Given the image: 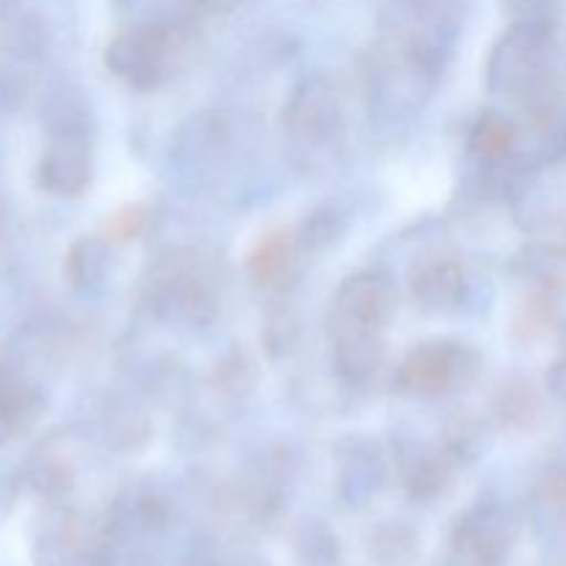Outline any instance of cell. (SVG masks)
Here are the masks:
<instances>
[{
  "label": "cell",
  "mask_w": 566,
  "mask_h": 566,
  "mask_svg": "<svg viewBox=\"0 0 566 566\" xmlns=\"http://www.w3.org/2000/svg\"><path fill=\"white\" fill-rule=\"evenodd\" d=\"M108 66L133 86H155L169 75L171 36L158 25L125 33L108 48Z\"/></svg>",
  "instance_id": "obj_1"
},
{
  "label": "cell",
  "mask_w": 566,
  "mask_h": 566,
  "mask_svg": "<svg viewBox=\"0 0 566 566\" xmlns=\"http://www.w3.org/2000/svg\"><path fill=\"white\" fill-rule=\"evenodd\" d=\"M473 374L468 365V352L451 343H426L407 354L398 370V381L403 390L415 396H442L462 385V379Z\"/></svg>",
  "instance_id": "obj_2"
},
{
  "label": "cell",
  "mask_w": 566,
  "mask_h": 566,
  "mask_svg": "<svg viewBox=\"0 0 566 566\" xmlns=\"http://www.w3.org/2000/svg\"><path fill=\"white\" fill-rule=\"evenodd\" d=\"M285 127L304 147L332 142L340 130V105L329 83L321 77L298 83L285 105Z\"/></svg>",
  "instance_id": "obj_3"
},
{
  "label": "cell",
  "mask_w": 566,
  "mask_h": 566,
  "mask_svg": "<svg viewBox=\"0 0 566 566\" xmlns=\"http://www.w3.org/2000/svg\"><path fill=\"white\" fill-rule=\"evenodd\" d=\"M396 313V287L381 271H365L343 282L337 293V315L354 332H379Z\"/></svg>",
  "instance_id": "obj_4"
},
{
  "label": "cell",
  "mask_w": 566,
  "mask_h": 566,
  "mask_svg": "<svg viewBox=\"0 0 566 566\" xmlns=\"http://www.w3.org/2000/svg\"><path fill=\"white\" fill-rule=\"evenodd\" d=\"M539 50H542V25H523L514 28L490 61V83L492 88L503 92H531L539 72Z\"/></svg>",
  "instance_id": "obj_5"
},
{
  "label": "cell",
  "mask_w": 566,
  "mask_h": 566,
  "mask_svg": "<svg viewBox=\"0 0 566 566\" xmlns=\"http://www.w3.org/2000/svg\"><path fill=\"white\" fill-rule=\"evenodd\" d=\"M155 298H158V310L164 318L182 321V324H205L213 318V291L205 285L202 276L182 269V263H175L158 276Z\"/></svg>",
  "instance_id": "obj_6"
},
{
  "label": "cell",
  "mask_w": 566,
  "mask_h": 566,
  "mask_svg": "<svg viewBox=\"0 0 566 566\" xmlns=\"http://www.w3.org/2000/svg\"><path fill=\"white\" fill-rule=\"evenodd\" d=\"M39 182L44 191L59 197H77L86 191L92 182V158L81 136L75 133L55 136L39 160Z\"/></svg>",
  "instance_id": "obj_7"
},
{
  "label": "cell",
  "mask_w": 566,
  "mask_h": 566,
  "mask_svg": "<svg viewBox=\"0 0 566 566\" xmlns=\"http://www.w3.org/2000/svg\"><path fill=\"white\" fill-rule=\"evenodd\" d=\"M412 296L429 310H448L459 302L464 291V271L457 258L434 252L420 258L409 271Z\"/></svg>",
  "instance_id": "obj_8"
},
{
  "label": "cell",
  "mask_w": 566,
  "mask_h": 566,
  "mask_svg": "<svg viewBox=\"0 0 566 566\" xmlns=\"http://www.w3.org/2000/svg\"><path fill=\"white\" fill-rule=\"evenodd\" d=\"M293 263H296V241L287 232H274V235L263 238L260 247L252 252L249 274L260 285H274V282H282L291 274Z\"/></svg>",
  "instance_id": "obj_9"
},
{
  "label": "cell",
  "mask_w": 566,
  "mask_h": 566,
  "mask_svg": "<svg viewBox=\"0 0 566 566\" xmlns=\"http://www.w3.org/2000/svg\"><path fill=\"white\" fill-rule=\"evenodd\" d=\"M337 365L352 381L374 379L381 365V348L376 343V332L346 329V335L337 343Z\"/></svg>",
  "instance_id": "obj_10"
},
{
  "label": "cell",
  "mask_w": 566,
  "mask_h": 566,
  "mask_svg": "<svg viewBox=\"0 0 566 566\" xmlns=\"http://www.w3.org/2000/svg\"><path fill=\"white\" fill-rule=\"evenodd\" d=\"M105 265H108V249L103 241H94V238H83L66 254V276H70L72 285L86 287L94 282L103 280Z\"/></svg>",
  "instance_id": "obj_11"
},
{
  "label": "cell",
  "mask_w": 566,
  "mask_h": 566,
  "mask_svg": "<svg viewBox=\"0 0 566 566\" xmlns=\"http://www.w3.org/2000/svg\"><path fill=\"white\" fill-rule=\"evenodd\" d=\"M514 127L497 114H484L475 122L473 133H470V147L475 155L486 160H501L506 158L509 149L514 147Z\"/></svg>",
  "instance_id": "obj_12"
},
{
  "label": "cell",
  "mask_w": 566,
  "mask_h": 566,
  "mask_svg": "<svg viewBox=\"0 0 566 566\" xmlns=\"http://www.w3.org/2000/svg\"><path fill=\"white\" fill-rule=\"evenodd\" d=\"M340 232H343L340 216H337L335 210L326 208V210H318V213H313L307 221H304L302 241L307 243V247L321 249V247H326V243L335 241Z\"/></svg>",
  "instance_id": "obj_13"
},
{
  "label": "cell",
  "mask_w": 566,
  "mask_h": 566,
  "mask_svg": "<svg viewBox=\"0 0 566 566\" xmlns=\"http://www.w3.org/2000/svg\"><path fill=\"white\" fill-rule=\"evenodd\" d=\"M108 230L116 241H127V238H133L138 230H142V210L136 208L122 210V213H116L114 219H111Z\"/></svg>",
  "instance_id": "obj_14"
},
{
  "label": "cell",
  "mask_w": 566,
  "mask_h": 566,
  "mask_svg": "<svg viewBox=\"0 0 566 566\" xmlns=\"http://www.w3.org/2000/svg\"><path fill=\"white\" fill-rule=\"evenodd\" d=\"M14 431H20V429H17L14 418H11V415L6 412L3 407H0V448H3L6 442L11 440V434H14Z\"/></svg>",
  "instance_id": "obj_15"
}]
</instances>
